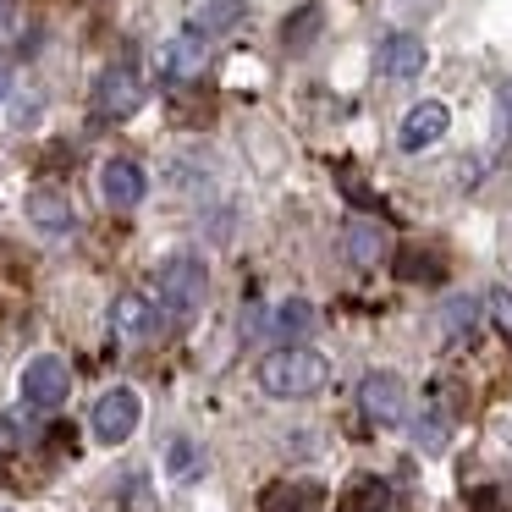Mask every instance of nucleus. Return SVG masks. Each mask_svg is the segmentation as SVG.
<instances>
[{
  "instance_id": "1",
  "label": "nucleus",
  "mask_w": 512,
  "mask_h": 512,
  "mask_svg": "<svg viewBox=\"0 0 512 512\" xmlns=\"http://www.w3.org/2000/svg\"><path fill=\"white\" fill-rule=\"evenodd\" d=\"M325 380H331V364L309 347H276V353L259 358V391L281 402H303V397H320Z\"/></svg>"
},
{
  "instance_id": "2",
  "label": "nucleus",
  "mask_w": 512,
  "mask_h": 512,
  "mask_svg": "<svg viewBox=\"0 0 512 512\" xmlns=\"http://www.w3.org/2000/svg\"><path fill=\"white\" fill-rule=\"evenodd\" d=\"M204 287H210V276H204L199 254L160 259V270H155V298H160L155 309H160V320H188V314L204 303Z\"/></svg>"
},
{
  "instance_id": "3",
  "label": "nucleus",
  "mask_w": 512,
  "mask_h": 512,
  "mask_svg": "<svg viewBox=\"0 0 512 512\" xmlns=\"http://www.w3.org/2000/svg\"><path fill=\"white\" fill-rule=\"evenodd\" d=\"M144 105V78L133 67H105L94 83V116L100 122H127V116Z\"/></svg>"
},
{
  "instance_id": "4",
  "label": "nucleus",
  "mask_w": 512,
  "mask_h": 512,
  "mask_svg": "<svg viewBox=\"0 0 512 512\" xmlns=\"http://www.w3.org/2000/svg\"><path fill=\"white\" fill-rule=\"evenodd\" d=\"M67 391H72L67 358L39 353V358H28V364H23V402H28V408H61Z\"/></svg>"
},
{
  "instance_id": "5",
  "label": "nucleus",
  "mask_w": 512,
  "mask_h": 512,
  "mask_svg": "<svg viewBox=\"0 0 512 512\" xmlns=\"http://www.w3.org/2000/svg\"><path fill=\"white\" fill-rule=\"evenodd\" d=\"M138 419H144V408H138V397L127 386H116V391H105L100 402H94V413H89V430H94V441L100 446H122L127 435L138 430Z\"/></svg>"
},
{
  "instance_id": "6",
  "label": "nucleus",
  "mask_w": 512,
  "mask_h": 512,
  "mask_svg": "<svg viewBox=\"0 0 512 512\" xmlns=\"http://www.w3.org/2000/svg\"><path fill=\"white\" fill-rule=\"evenodd\" d=\"M358 408L375 424H402L408 419V391H402V380L391 375V369H375V375H364V386H358Z\"/></svg>"
},
{
  "instance_id": "7",
  "label": "nucleus",
  "mask_w": 512,
  "mask_h": 512,
  "mask_svg": "<svg viewBox=\"0 0 512 512\" xmlns=\"http://www.w3.org/2000/svg\"><path fill=\"white\" fill-rule=\"evenodd\" d=\"M446 127H452V111H446L441 100H424V105H413V111L402 116V133H397V144L408 149V155H419V149L441 144V138H446Z\"/></svg>"
},
{
  "instance_id": "8",
  "label": "nucleus",
  "mask_w": 512,
  "mask_h": 512,
  "mask_svg": "<svg viewBox=\"0 0 512 512\" xmlns=\"http://www.w3.org/2000/svg\"><path fill=\"white\" fill-rule=\"evenodd\" d=\"M111 325H116V336H127V342H149V336L160 331V309L144 298V292H122V298L111 303Z\"/></svg>"
},
{
  "instance_id": "9",
  "label": "nucleus",
  "mask_w": 512,
  "mask_h": 512,
  "mask_svg": "<svg viewBox=\"0 0 512 512\" xmlns=\"http://www.w3.org/2000/svg\"><path fill=\"white\" fill-rule=\"evenodd\" d=\"M375 61H380L386 78L408 83V78H419V72H424V39L419 34H386V39H380V50H375Z\"/></svg>"
},
{
  "instance_id": "10",
  "label": "nucleus",
  "mask_w": 512,
  "mask_h": 512,
  "mask_svg": "<svg viewBox=\"0 0 512 512\" xmlns=\"http://www.w3.org/2000/svg\"><path fill=\"white\" fill-rule=\"evenodd\" d=\"M144 166L138 160H105V171H100V193H105V204H116V210H133V204H144Z\"/></svg>"
},
{
  "instance_id": "11",
  "label": "nucleus",
  "mask_w": 512,
  "mask_h": 512,
  "mask_svg": "<svg viewBox=\"0 0 512 512\" xmlns=\"http://www.w3.org/2000/svg\"><path fill=\"white\" fill-rule=\"evenodd\" d=\"M325 507V490L314 479H281L259 496V512H320Z\"/></svg>"
},
{
  "instance_id": "12",
  "label": "nucleus",
  "mask_w": 512,
  "mask_h": 512,
  "mask_svg": "<svg viewBox=\"0 0 512 512\" xmlns=\"http://www.w3.org/2000/svg\"><path fill=\"white\" fill-rule=\"evenodd\" d=\"M160 72H166L171 83H188V78H199L204 72V34H177L166 50H160Z\"/></svg>"
},
{
  "instance_id": "13",
  "label": "nucleus",
  "mask_w": 512,
  "mask_h": 512,
  "mask_svg": "<svg viewBox=\"0 0 512 512\" xmlns=\"http://www.w3.org/2000/svg\"><path fill=\"white\" fill-rule=\"evenodd\" d=\"M28 221L39 232H72V204L61 188H34L28 193Z\"/></svg>"
},
{
  "instance_id": "14",
  "label": "nucleus",
  "mask_w": 512,
  "mask_h": 512,
  "mask_svg": "<svg viewBox=\"0 0 512 512\" xmlns=\"http://www.w3.org/2000/svg\"><path fill=\"white\" fill-rule=\"evenodd\" d=\"M342 248H347V259H353L358 270H369V265H380V254H386V232L369 226V221H347Z\"/></svg>"
},
{
  "instance_id": "15",
  "label": "nucleus",
  "mask_w": 512,
  "mask_h": 512,
  "mask_svg": "<svg viewBox=\"0 0 512 512\" xmlns=\"http://www.w3.org/2000/svg\"><path fill=\"white\" fill-rule=\"evenodd\" d=\"M342 512H391V485L380 474H358L342 490Z\"/></svg>"
},
{
  "instance_id": "16",
  "label": "nucleus",
  "mask_w": 512,
  "mask_h": 512,
  "mask_svg": "<svg viewBox=\"0 0 512 512\" xmlns=\"http://www.w3.org/2000/svg\"><path fill=\"white\" fill-rule=\"evenodd\" d=\"M320 23H325V6H298V12L281 23V39H287V50H309L314 39H320Z\"/></svg>"
},
{
  "instance_id": "17",
  "label": "nucleus",
  "mask_w": 512,
  "mask_h": 512,
  "mask_svg": "<svg viewBox=\"0 0 512 512\" xmlns=\"http://www.w3.org/2000/svg\"><path fill=\"white\" fill-rule=\"evenodd\" d=\"M446 441H452L446 408H424L419 419H413V446H419V452H446Z\"/></svg>"
},
{
  "instance_id": "18",
  "label": "nucleus",
  "mask_w": 512,
  "mask_h": 512,
  "mask_svg": "<svg viewBox=\"0 0 512 512\" xmlns=\"http://www.w3.org/2000/svg\"><path fill=\"white\" fill-rule=\"evenodd\" d=\"M397 276L402 281H441L446 276V259L430 254V248H402V254H397Z\"/></svg>"
},
{
  "instance_id": "19",
  "label": "nucleus",
  "mask_w": 512,
  "mask_h": 512,
  "mask_svg": "<svg viewBox=\"0 0 512 512\" xmlns=\"http://www.w3.org/2000/svg\"><path fill=\"white\" fill-rule=\"evenodd\" d=\"M237 17H243V0H210V6L193 17V34H204V39H210V34H226Z\"/></svg>"
},
{
  "instance_id": "20",
  "label": "nucleus",
  "mask_w": 512,
  "mask_h": 512,
  "mask_svg": "<svg viewBox=\"0 0 512 512\" xmlns=\"http://www.w3.org/2000/svg\"><path fill=\"white\" fill-rule=\"evenodd\" d=\"M270 331H276V336H309L314 331V303H303V298L281 303L276 320H270Z\"/></svg>"
},
{
  "instance_id": "21",
  "label": "nucleus",
  "mask_w": 512,
  "mask_h": 512,
  "mask_svg": "<svg viewBox=\"0 0 512 512\" xmlns=\"http://www.w3.org/2000/svg\"><path fill=\"white\" fill-rule=\"evenodd\" d=\"M171 474H177V479H193V474H199V452H193L188 441L171 446Z\"/></svg>"
},
{
  "instance_id": "22",
  "label": "nucleus",
  "mask_w": 512,
  "mask_h": 512,
  "mask_svg": "<svg viewBox=\"0 0 512 512\" xmlns=\"http://www.w3.org/2000/svg\"><path fill=\"white\" fill-rule=\"evenodd\" d=\"M474 314H479V303H474V298H457L452 309H446V336H457L463 325H474Z\"/></svg>"
},
{
  "instance_id": "23",
  "label": "nucleus",
  "mask_w": 512,
  "mask_h": 512,
  "mask_svg": "<svg viewBox=\"0 0 512 512\" xmlns=\"http://www.w3.org/2000/svg\"><path fill=\"white\" fill-rule=\"evenodd\" d=\"M496 127H501V138L512 144V83H501V94H496Z\"/></svg>"
},
{
  "instance_id": "24",
  "label": "nucleus",
  "mask_w": 512,
  "mask_h": 512,
  "mask_svg": "<svg viewBox=\"0 0 512 512\" xmlns=\"http://www.w3.org/2000/svg\"><path fill=\"white\" fill-rule=\"evenodd\" d=\"M127 501H133V512H155V501H149V485H144V479H127Z\"/></svg>"
},
{
  "instance_id": "25",
  "label": "nucleus",
  "mask_w": 512,
  "mask_h": 512,
  "mask_svg": "<svg viewBox=\"0 0 512 512\" xmlns=\"http://www.w3.org/2000/svg\"><path fill=\"white\" fill-rule=\"evenodd\" d=\"M468 507L474 512H501V496L496 490H468Z\"/></svg>"
},
{
  "instance_id": "26",
  "label": "nucleus",
  "mask_w": 512,
  "mask_h": 512,
  "mask_svg": "<svg viewBox=\"0 0 512 512\" xmlns=\"http://www.w3.org/2000/svg\"><path fill=\"white\" fill-rule=\"evenodd\" d=\"M6 94H12V61L0 56V100H6Z\"/></svg>"
}]
</instances>
